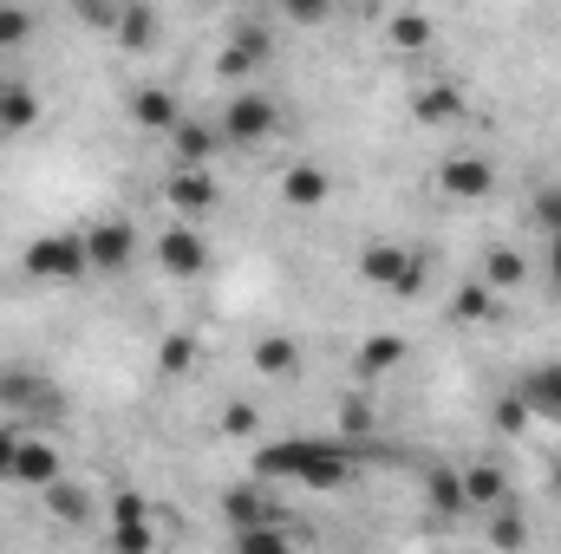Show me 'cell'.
<instances>
[{"label": "cell", "instance_id": "obj_18", "mask_svg": "<svg viewBox=\"0 0 561 554\" xmlns=\"http://www.w3.org/2000/svg\"><path fill=\"white\" fill-rule=\"evenodd\" d=\"M463 503L490 516L496 503H510V476H503L496 463H463Z\"/></svg>", "mask_w": 561, "mask_h": 554}, {"label": "cell", "instance_id": "obj_3", "mask_svg": "<svg viewBox=\"0 0 561 554\" xmlns=\"http://www.w3.org/2000/svg\"><path fill=\"white\" fill-rule=\"evenodd\" d=\"M275 131H280V105L268 92H236L222 105V118H216V138L229 143V150H255V143H268Z\"/></svg>", "mask_w": 561, "mask_h": 554}, {"label": "cell", "instance_id": "obj_27", "mask_svg": "<svg viewBox=\"0 0 561 554\" xmlns=\"http://www.w3.org/2000/svg\"><path fill=\"white\" fill-rule=\"evenodd\" d=\"M523 275H529V262H523V255H516V249H490V255H483V287H490V293H510V287H523Z\"/></svg>", "mask_w": 561, "mask_h": 554}, {"label": "cell", "instance_id": "obj_29", "mask_svg": "<svg viewBox=\"0 0 561 554\" xmlns=\"http://www.w3.org/2000/svg\"><path fill=\"white\" fill-rule=\"evenodd\" d=\"M386 39H392L399 53H424V46L437 39V26H431L424 13H392V20H386Z\"/></svg>", "mask_w": 561, "mask_h": 554}, {"label": "cell", "instance_id": "obj_16", "mask_svg": "<svg viewBox=\"0 0 561 554\" xmlns=\"http://www.w3.org/2000/svg\"><path fill=\"white\" fill-rule=\"evenodd\" d=\"M170 170H209V157L222 150V138H216V125H203V118H183L176 131H170Z\"/></svg>", "mask_w": 561, "mask_h": 554}, {"label": "cell", "instance_id": "obj_12", "mask_svg": "<svg viewBox=\"0 0 561 554\" xmlns=\"http://www.w3.org/2000/svg\"><path fill=\"white\" fill-rule=\"evenodd\" d=\"M59 476H66V457H59V443L26 430V443H20V463H13V483H26V489H39V496H46Z\"/></svg>", "mask_w": 561, "mask_h": 554}, {"label": "cell", "instance_id": "obj_32", "mask_svg": "<svg viewBox=\"0 0 561 554\" xmlns=\"http://www.w3.org/2000/svg\"><path fill=\"white\" fill-rule=\"evenodd\" d=\"M496 430H503V437H523V430H529V424H536V417H529V405H523V399H516V392H503V399H496Z\"/></svg>", "mask_w": 561, "mask_h": 554}, {"label": "cell", "instance_id": "obj_26", "mask_svg": "<svg viewBox=\"0 0 561 554\" xmlns=\"http://www.w3.org/2000/svg\"><path fill=\"white\" fill-rule=\"evenodd\" d=\"M112 33H118V46H125V53H144V46L157 39V7L125 0V13H118V26H112Z\"/></svg>", "mask_w": 561, "mask_h": 554}, {"label": "cell", "instance_id": "obj_37", "mask_svg": "<svg viewBox=\"0 0 561 554\" xmlns=\"http://www.w3.org/2000/svg\"><path fill=\"white\" fill-rule=\"evenodd\" d=\"M542 275H549V287L561 293V235H549V255H542Z\"/></svg>", "mask_w": 561, "mask_h": 554}, {"label": "cell", "instance_id": "obj_15", "mask_svg": "<svg viewBox=\"0 0 561 554\" xmlns=\"http://www.w3.org/2000/svg\"><path fill=\"white\" fill-rule=\"evenodd\" d=\"M405 333H373V339H359V353H353V372H359V385H379L392 366H405Z\"/></svg>", "mask_w": 561, "mask_h": 554}, {"label": "cell", "instance_id": "obj_8", "mask_svg": "<svg viewBox=\"0 0 561 554\" xmlns=\"http://www.w3.org/2000/svg\"><path fill=\"white\" fill-rule=\"evenodd\" d=\"M105 535H112V554H150L157 549V516H150V503H144L138 489H118Z\"/></svg>", "mask_w": 561, "mask_h": 554}, {"label": "cell", "instance_id": "obj_14", "mask_svg": "<svg viewBox=\"0 0 561 554\" xmlns=\"http://www.w3.org/2000/svg\"><path fill=\"white\" fill-rule=\"evenodd\" d=\"M333 196V170L320 163H287L280 170V209H320Z\"/></svg>", "mask_w": 561, "mask_h": 554}, {"label": "cell", "instance_id": "obj_30", "mask_svg": "<svg viewBox=\"0 0 561 554\" xmlns=\"http://www.w3.org/2000/svg\"><path fill=\"white\" fill-rule=\"evenodd\" d=\"M39 125V99L26 85H7V105H0V131H33Z\"/></svg>", "mask_w": 561, "mask_h": 554}, {"label": "cell", "instance_id": "obj_13", "mask_svg": "<svg viewBox=\"0 0 561 554\" xmlns=\"http://www.w3.org/2000/svg\"><path fill=\"white\" fill-rule=\"evenodd\" d=\"M516 399L529 405V417H542V424H561V359H542V366H529V372L516 379Z\"/></svg>", "mask_w": 561, "mask_h": 554}, {"label": "cell", "instance_id": "obj_34", "mask_svg": "<svg viewBox=\"0 0 561 554\" xmlns=\"http://www.w3.org/2000/svg\"><path fill=\"white\" fill-rule=\"evenodd\" d=\"M20 443H26V424L0 417V483H13V463H20Z\"/></svg>", "mask_w": 561, "mask_h": 554}, {"label": "cell", "instance_id": "obj_7", "mask_svg": "<svg viewBox=\"0 0 561 554\" xmlns=\"http://www.w3.org/2000/svg\"><path fill=\"white\" fill-rule=\"evenodd\" d=\"M222 522H229V535H249V529H275V496H268V483H255V476H242V483H229L222 489Z\"/></svg>", "mask_w": 561, "mask_h": 554}, {"label": "cell", "instance_id": "obj_9", "mask_svg": "<svg viewBox=\"0 0 561 554\" xmlns=\"http://www.w3.org/2000/svg\"><path fill=\"white\" fill-rule=\"evenodd\" d=\"M268 46H275V33H268L262 20H242V26L222 39V53H216V79H229V85H236V79H249V72L268 59Z\"/></svg>", "mask_w": 561, "mask_h": 554}, {"label": "cell", "instance_id": "obj_35", "mask_svg": "<svg viewBox=\"0 0 561 554\" xmlns=\"http://www.w3.org/2000/svg\"><path fill=\"white\" fill-rule=\"evenodd\" d=\"M26 33H33V13L26 7H0V53H13Z\"/></svg>", "mask_w": 561, "mask_h": 554}, {"label": "cell", "instance_id": "obj_1", "mask_svg": "<svg viewBox=\"0 0 561 554\" xmlns=\"http://www.w3.org/2000/svg\"><path fill=\"white\" fill-rule=\"evenodd\" d=\"M249 476H255V483H300V489L327 496V489H346L353 450L333 443V437H275V443L255 450Z\"/></svg>", "mask_w": 561, "mask_h": 554}, {"label": "cell", "instance_id": "obj_22", "mask_svg": "<svg viewBox=\"0 0 561 554\" xmlns=\"http://www.w3.org/2000/svg\"><path fill=\"white\" fill-rule=\"evenodd\" d=\"M46 509H53L59 522H72V529H85V522L99 516V503H92V489H79L72 476H59V483L46 489Z\"/></svg>", "mask_w": 561, "mask_h": 554}, {"label": "cell", "instance_id": "obj_24", "mask_svg": "<svg viewBox=\"0 0 561 554\" xmlns=\"http://www.w3.org/2000/svg\"><path fill=\"white\" fill-rule=\"evenodd\" d=\"M412 118H419V125H450V118H463V92H457V85H424L419 99H412Z\"/></svg>", "mask_w": 561, "mask_h": 554}, {"label": "cell", "instance_id": "obj_17", "mask_svg": "<svg viewBox=\"0 0 561 554\" xmlns=\"http://www.w3.org/2000/svg\"><path fill=\"white\" fill-rule=\"evenodd\" d=\"M163 196H170V209H183V216H209L222 189H216V176H209V170H170Z\"/></svg>", "mask_w": 561, "mask_h": 554}, {"label": "cell", "instance_id": "obj_31", "mask_svg": "<svg viewBox=\"0 0 561 554\" xmlns=\"http://www.w3.org/2000/svg\"><path fill=\"white\" fill-rule=\"evenodd\" d=\"M229 554H294V542H287V529H249V535H229Z\"/></svg>", "mask_w": 561, "mask_h": 554}, {"label": "cell", "instance_id": "obj_41", "mask_svg": "<svg viewBox=\"0 0 561 554\" xmlns=\"http://www.w3.org/2000/svg\"><path fill=\"white\" fill-rule=\"evenodd\" d=\"M0 59H7V53H0Z\"/></svg>", "mask_w": 561, "mask_h": 554}, {"label": "cell", "instance_id": "obj_11", "mask_svg": "<svg viewBox=\"0 0 561 554\" xmlns=\"http://www.w3.org/2000/svg\"><path fill=\"white\" fill-rule=\"evenodd\" d=\"M157 268L176 280H196L203 268H209V242L190 229V222H170L163 235H157Z\"/></svg>", "mask_w": 561, "mask_h": 554}, {"label": "cell", "instance_id": "obj_20", "mask_svg": "<svg viewBox=\"0 0 561 554\" xmlns=\"http://www.w3.org/2000/svg\"><path fill=\"white\" fill-rule=\"evenodd\" d=\"M131 118H138L144 131H163V138L183 125V112H176V99H170L163 85H138V92H131Z\"/></svg>", "mask_w": 561, "mask_h": 554}, {"label": "cell", "instance_id": "obj_10", "mask_svg": "<svg viewBox=\"0 0 561 554\" xmlns=\"http://www.w3.org/2000/svg\"><path fill=\"white\" fill-rule=\"evenodd\" d=\"M138 255V229L131 222H92L85 229V268L92 275H125Z\"/></svg>", "mask_w": 561, "mask_h": 554}, {"label": "cell", "instance_id": "obj_6", "mask_svg": "<svg viewBox=\"0 0 561 554\" xmlns=\"http://www.w3.org/2000/svg\"><path fill=\"white\" fill-rule=\"evenodd\" d=\"M490 189H496V163L483 157V150H450L444 163H437V196L444 203H490Z\"/></svg>", "mask_w": 561, "mask_h": 554}, {"label": "cell", "instance_id": "obj_5", "mask_svg": "<svg viewBox=\"0 0 561 554\" xmlns=\"http://www.w3.org/2000/svg\"><path fill=\"white\" fill-rule=\"evenodd\" d=\"M359 280H373V287L412 300V293L424 287V255L419 249H399V242H373V249L359 255Z\"/></svg>", "mask_w": 561, "mask_h": 554}, {"label": "cell", "instance_id": "obj_38", "mask_svg": "<svg viewBox=\"0 0 561 554\" xmlns=\"http://www.w3.org/2000/svg\"><path fill=\"white\" fill-rule=\"evenodd\" d=\"M287 20H294V26H320V20H327V7H307V0H300V7H287Z\"/></svg>", "mask_w": 561, "mask_h": 554}, {"label": "cell", "instance_id": "obj_2", "mask_svg": "<svg viewBox=\"0 0 561 554\" xmlns=\"http://www.w3.org/2000/svg\"><path fill=\"white\" fill-rule=\"evenodd\" d=\"M0 412L33 430V424H59L66 399H59V385H53L46 372H33V366H7V372H0Z\"/></svg>", "mask_w": 561, "mask_h": 554}, {"label": "cell", "instance_id": "obj_21", "mask_svg": "<svg viewBox=\"0 0 561 554\" xmlns=\"http://www.w3.org/2000/svg\"><path fill=\"white\" fill-rule=\"evenodd\" d=\"M483 535H490V549L496 554H523L529 549V516H523L516 503H496L490 522H483Z\"/></svg>", "mask_w": 561, "mask_h": 554}, {"label": "cell", "instance_id": "obj_4", "mask_svg": "<svg viewBox=\"0 0 561 554\" xmlns=\"http://www.w3.org/2000/svg\"><path fill=\"white\" fill-rule=\"evenodd\" d=\"M20 275L46 280V287L92 275V268H85V235H72V229H59V235H33V242L20 249Z\"/></svg>", "mask_w": 561, "mask_h": 554}, {"label": "cell", "instance_id": "obj_40", "mask_svg": "<svg viewBox=\"0 0 561 554\" xmlns=\"http://www.w3.org/2000/svg\"><path fill=\"white\" fill-rule=\"evenodd\" d=\"M0 105H7V85H0Z\"/></svg>", "mask_w": 561, "mask_h": 554}, {"label": "cell", "instance_id": "obj_33", "mask_svg": "<svg viewBox=\"0 0 561 554\" xmlns=\"http://www.w3.org/2000/svg\"><path fill=\"white\" fill-rule=\"evenodd\" d=\"M373 424H379V417H373V399H366V392H353V399L340 405V430H346V437H366Z\"/></svg>", "mask_w": 561, "mask_h": 554}, {"label": "cell", "instance_id": "obj_36", "mask_svg": "<svg viewBox=\"0 0 561 554\" xmlns=\"http://www.w3.org/2000/svg\"><path fill=\"white\" fill-rule=\"evenodd\" d=\"M255 424H262V412H255V405H249V399H236V405H229V412H222V430H229V437H249V430H255Z\"/></svg>", "mask_w": 561, "mask_h": 554}, {"label": "cell", "instance_id": "obj_25", "mask_svg": "<svg viewBox=\"0 0 561 554\" xmlns=\"http://www.w3.org/2000/svg\"><path fill=\"white\" fill-rule=\"evenodd\" d=\"M450 320H457V326H483V320H496V293H490L483 280H463V287L450 293Z\"/></svg>", "mask_w": 561, "mask_h": 554}, {"label": "cell", "instance_id": "obj_39", "mask_svg": "<svg viewBox=\"0 0 561 554\" xmlns=\"http://www.w3.org/2000/svg\"><path fill=\"white\" fill-rule=\"evenodd\" d=\"M549 489H556V496H561V457H556V463H549Z\"/></svg>", "mask_w": 561, "mask_h": 554}, {"label": "cell", "instance_id": "obj_19", "mask_svg": "<svg viewBox=\"0 0 561 554\" xmlns=\"http://www.w3.org/2000/svg\"><path fill=\"white\" fill-rule=\"evenodd\" d=\"M424 503L437 509V522H450V516H463L470 503H463V470H450V463H437V470H424Z\"/></svg>", "mask_w": 561, "mask_h": 554}, {"label": "cell", "instance_id": "obj_28", "mask_svg": "<svg viewBox=\"0 0 561 554\" xmlns=\"http://www.w3.org/2000/svg\"><path fill=\"white\" fill-rule=\"evenodd\" d=\"M157 372H163V379L196 372V339H190V333H163V339H157Z\"/></svg>", "mask_w": 561, "mask_h": 554}, {"label": "cell", "instance_id": "obj_23", "mask_svg": "<svg viewBox=\"0 0 561 554\" xmlns=\"http://www.w3.org/2000/svg\"><path fill=\"white\" fill-rule=\"evenodd\" d=\"M255 372H262V379H294V372H300V339H287V333L255 339Z\"/></svg>", "mask_w": 561, "mask_h": 554}]
</instances>
